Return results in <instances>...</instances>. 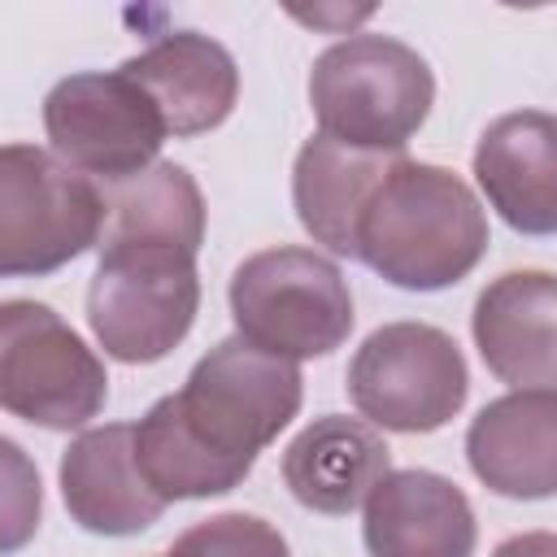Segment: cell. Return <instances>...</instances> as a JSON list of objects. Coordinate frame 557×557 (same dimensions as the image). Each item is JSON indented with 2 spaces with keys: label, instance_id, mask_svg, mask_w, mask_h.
<instances>
[{
  "label": "cell",
  "instance_id": "obj_15",
  "mask_svg": "<svg viewBox=\"0 0 557 557\" xmlns=\"http://www.w3.org/2000/svg\"><path fill=\"white\" fill-rule=\"evenodd\" d=\"M370 557H474L479 527L466 492L435 470H392L366 500Z\"/></svg>",
  "mask_w": 557,
  "mask_h": 557
},
{
  "label": "cell",
  "instance_id": "obj_17",
  "mask_svg": "<svg viewBox=\"0 0 557 557\" xmlns=\"http://www.w3.org/2000/svg\"><path fill=\"white\" fill-rule=\"evenodd\" d=\"M400 157L405 152L348 148L335 144L331 135L305 139L292 165V205L300 226L313 235V244L331 248L335 257H357L361 213Z\"/></svg>",
  "mask_w": 557,
  "mask_h": 557
},
{
  "label": "cell",
  "instance_id": "obj_8",
  "mask_svg": "<svg viewBox=\"0 0 557 557\" xmlns=\"http://www.w3.org/2000/svg\"><path fill=\"white\" fill-rule=\"evenodd\" d=\"M109 396L104 361L39 300L0 305V405L44 431H83Z\"/></svg>",
  "mask_w": 557,
  "mask_h": 557
},
{
  "label": "cell",
  "instance_id": "obj_7",
  "mask_svg": "<svg viewBox=\"0 0 557 557\" xmlns=\"http://www.w3.org/2000/svg\"><path fill=\"white\" fill-rule=\"evenodd\" d=\"M344 383L370 426L426 435L461 413L470 370L448 331L431 322H387L361 339Z\"/></svg>",
  "mask_w": 557,
  "mask_h": 557
},
{
  "label": "cell",
  "instance_id": "obj_10",
  "mask_svg": "<svg viewBox=\"0 0 557 557\" xmlns=\"http://www.w3.org/2000/svg\"><path fill=\"white\" fill-rule=\"evenodd\" d=\"M470 335L483 366L513 392H557V274L492 278L474 300Z\"/></svg>",
  "mask_w": 557,
  "mask_h": 557
},
{
  "label": "cell",
  "instance_id": "obj_11",
  "mask_svg": "<svg viewBox=\"0 0 557 557\" xmlns=\"http://www.w3.org/2000/svg\"><path fill=\"white\" fill-rule=\"evenodd\" d=\"M61 500L70 518L91 535H139L148 531L170 500L152 492L135 457V426L104 422L78 431L61 453Z\"/></svg>",
  "mask_w": 557,
  "mask_h": 557
},
{
  "label": "cell",
  "instance_id": "obj_12",
  "mask_svg": "<svg viewBox=\"0 0 557 557\" xmlns=\"http://www.w3.org/2000/svg\"><path fill=\"white\" fill-rule=\"evenodd\" d=\"M474 183L518 235H557V113L496 117L474 144Z\"/></svg>",
  "mask_w": 557,
  "mask_h": 557
},
{
  "label": "cell",
  "instance_id": "obj_5",
  "mask_svg": "<svg viewBox=\"0 0 557 557\" xmlns=\"http://www.w3.org/2000/svg\"><path fill=\"white\" fill-rule=\"evenodd\" d=\"M109 196L104 187L65 165L52 148L4 144L0 148V274L39 278L104 239Z\"/></svg>",
  "mask_w": 557,
  "mask_h": 557
},
{
  "label": "cell",
  "instance_id": "obj_9",
  "mask_svg": "<svg viewBox=\"0 0 557 557\" xmlns=\"http://www.w3.org/2000/svg\"><path fill=\"white\" fill-rule=\"evenodd\" d=\"M44 131L48 148L65 165L100 183L144 174L170 139L148 91L122 70H83L61 78L44 96Z\"/></svg>",
  "mask_w": 557,
  "mask_h": 557
},
{
  "label": "cell",
  "instance_id": "obj_19",
  "mask_svg": "<svg viewBox=\"0 0 557 557\" xmlns=\"http://www.w3.org/2000/svg\"><path fill=\"white\" fill-rule=\"evenodd\" d=\"M161 557H292L278 527L257 513L231 509L187 527Z\"/></svg>",
  "mask_w": 557,
  "mask_h": 557
},
{
  "label": "cell",
  "instance_id": "obj_6",
  "mask_svg": "<svg viewBox=\"0 0 557 557\" xmlns=\"http://www.w3.org/2000/svg\"><path fill=\"white\" fill-rule=\"evenodd\" d=\"M226 300L235 335L287 361L335 352L357 318L344 270L331 257L292 244L239 261Z\"/></svg>",
  "mask_w": 557,
  "mask_h": 557
},
{
  "label": "cell",
  "instance_id": "obj_16",
  "mask_svg": "<svg viewBox=\"0 0 557 557\" xmlns=\"http://www.w3.org/2000/svg\"><path fill=\"white\" fill-rule=\"evenodd\" d=\"M387 474H392V448L361 418L322 413L283 448L287 492L296 496V505L326 518H344L361 509Z\"/></svg>",
  "mask_w": 557,
  "mask_h": 557
},
{
  "label": "cell",
  "instance_id": "obj_18",
  "mask_svg": "<svg viewBox=\"0 0 557 557\" xmlns=\"http://www.w3.org/2000/svg\"><path fill=\"white\" fill-rule=\"evenodd\" d=\"M104 196H109V226L100 244L144 239V244H178L187 252H200L205 196L183 165L157 161L135 178L104 183Z\"/></svg>",
  "mask_w": 557,
  "mask_h": 557
},
{
  "label": "cell",
  "instance_id": "obj_2",
  "mask_svg": "<svg viewBox=\"0 0 557 557\" xmlns=\"http://www.w3.org/2000/svg\"><path fill=\"white\" fill-rule=\"evenodd\" d=\"M487 252V213L470 183L444 165L400 157L374 187L357 261L400 292H444L461 283Z\"/></svg>",
  "mask_w": 557,
  "mask_h": 557
},
{
  "label": "cell",
  "instance_id": "obj_20",
  "mask_svg": "<svg viewBox=\"0 0 557 557\" xmlns=\"http://www.w3.org/2000/svg\"><path fill=\"white\" fill-rule=\"evenodd\" d=\"M492 557H557V535L553 531H522L496 544Z\"/></svg>",
  "mask_w": 557,
  "mask_h": 557
},
{
  "label": "cell",
  "instance_id": "obj_3",
  "mask_svg": "<svg viewBox=\"0 0 557 557\" xmlns=\"http://www.w3.org/2000/svg\"><path fill=\"white\" fill-rule=\"evenodd\" d=\"M318 135L366 152H405L435 104L431 65L392 35H348L309 70Z\"/></svg>",
  "mask_w": 557,
  "mask_h": 557
},
{
  "label": "cell",
  "instance_id": "obj_13",
  "mask_svg": "<svg viewBox=\"0 0 557 557\" xmlns=\"http://www.w3.org/2000/svg\"><path fill=\"white\" fill-rule=\"evenodd\" d=\"M117 70L148 91L174 139H191L222 126L239 96L235 57L200 30H165L144 52L126 57Z\"/></svg>",
  "mask_w": 557,
  "mask_h": 557
},
{
  "label": "cell",
  "instance_id": "obj_4",
  "mask_svg": "<svg viewBox=\"0 0 557 557\" xmlns=\"http://www.w3.org/2000/svg\"><path fill=\"white\" fill-rule=\"evenodd\" d=\"M200 309L196 252L178 244L109 239L87 283V326L122 366H152L174 352Z\"/></svg>",
  "mask_w": 557,
  "mask_h": 557
},
{
  "label": "cell",
  "instance_id": "obj_1",
  "mask_svg": "<svg viewBox=\"0 0 557 557\" xmlns=\"http://www.w3.org/2000/svg\"><path fill=\"white\" fill-rule=\"evenodd\" d=\"M300 396L296 361L231 335L135 422L139 470L161 500L222 496L252 474L261 448L300 413Z\"/></svg>",
  "mask_w": 557,
  "mask_h": 557
},
{
  "label": "cell",
  "instance_id": "obj_14",
  "mask_svg": "<svg viewBox=\"0 0 557 557\" xmlns=\"http://www.w3.org/2000/svg\"><path fill=\"white\" fill-rule=\"evenodd\" d=\"M466 461L496 496H557V392H509L487 400L470 418Z\"/></svg>",
  "mask_w": 557,
  "mask_h": 557
}]
</instances>
